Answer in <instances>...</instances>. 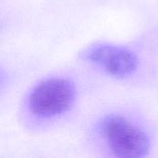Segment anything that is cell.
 Segmentation results:
<instances>
[{"label": "cell", "instance_id": "3", "mask_svg": "<svg viewBox=\"0 0 158 158\" xmlns=\"http://www.w3.org/2000/svg\"><path fill=\"white\" fill-rule=\"evenodd\" d=\"M82 56L116 78L129 77L138 68L136 55L131 49L119 45L96 44L85 50Z\"/></svg>", "mask_w": 158, "mask_h": 158}, {"label": "cell", "instance_id": "1", "mask_svg": "<svg viewBox=\"0 0 158 158\" xmlns=\"http://www.w3.org/2000/svg\"><path fill=\"white\" fill-rule=\"evenodd\" d=\"M101 133L117 157L139 158L150 151L147 134L132 121L120 115H109L101 124Z\"/></svg>", "mask_w": 158, "mask_h": 158}, {"label": "cell", "instance_id": "2", "mask_svg": "<svg viewBox=\"0 0 158 158\" xmlns=\"http://www.w3.org/2000/svg\"><path fill=\"white\" fill-rule=\"evenodd\" d=\"M73 84L61 78L44 81L36 86L29 98L31 111L39 117H55L68 111L73 105Z\"/></svg>", "mask_w": 158, "mask_h": 158}, {"label": "cell", "instance_id": "4", "mask_svg": "<svg viewBox=\"0 0 158 158\" xmlns=\"http://www.w3.org/2000/svg\"><path fill=\"white\" fill-rule=\"evenodd\" d=\"M0 81H1V77H0Z\"/></svg>", "mask_w": 158, "mask_h": 158}]
</instances>
